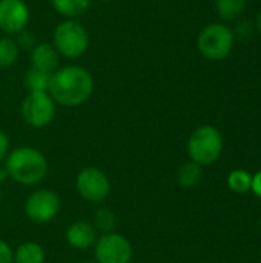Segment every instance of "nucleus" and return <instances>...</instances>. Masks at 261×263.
<instances>
[{
    "label": "nucleus",
    "mask_w": 261,
    "mask_h": 263,
    "mask_svg": "<svg viewBox=\"0 0 261 263\" xmlns=\"http://www.w3.org/2000/svg\"><path fill=\"white\" fill-rule=\"evenodd\" d=\"M94 79L83 66L68 65L51 74L48 94L62 106H78L91 97Z\"/></svg>",
    "instance_id": "f257e3e1"
},
{
    "label": "nucleus",
    "mask_w": 261,
    "mask_h": 263,
    "mask_svg": "<svg viewBox=\"0 0 261 263\" xmlns=\"http://www.w3.org/2000/svg\"><path fill=\"white\" fill-rule=\"evenodd\" d=\"M5 170L8 177L20 185H37L48 173L46 157L32 146H18L8 153Z\"/></svg>",
    "instance_id": "f03ea898"
},
{
    "label": "nucleus",
    "mask_w": 261,
    "mask_h": 263,
    "mask_svg": "<svg viewBox=\"0 0 261 263\" xmlns=\"http://www.w3.org/2000/svg\"><path fill=\"white\" fill-rule=\"evenodd\" d=\"M188 156L200 166H208L217 162L223 153V136L212 125L198 126L188 140Z\"/></svg>",
    "instance_id": "7ed1b4c3"
},
{
    "label": "nucleus",
    "mask_w": 261,
    "mask_h": 263,
    "mask_svg": "<svg viewBox=\"0 0 261 263\" xmlns=\"http://www.w3.org/2000/svg\"><path fill=\"white\" fill-rule=\"evenodd\" d=\"M234 45L235 31L225 23H209L197 37V48L200 54L212 62L226 59L232 52Z\"/></svg>",
    "instance_id": "20e7f679"
},
{
    "label": "nucleus",
    "mask_w": 261,
    "mask_h": 263,
    "mask_svg": "<svg viewBox=\"0 0 261 263\" xmlns=\"http://www.w3.org/2000/svg\"><path fill=\"white\" fill-rule=\"evenodd\" d=\"M52 45L60 55L66 59H77L86 52L89 46V34L82 23L68 18L58 23L54 29Z\"/></svg>",
    "instance_id": "39448f33"
},
{
    "label": "nucleus",
    "mask_w": 261,
    "mask_h": 263,
    "mask_svg": "<svg viewBox=\"0 0 261 263\" xmlns=\"http://www.w3.org/2000/svg\"><path fill=\"white\" fill-rule=\"evenodd\" d=\"M22 117L32 128L48 126L55 116V102L48 92H29L22 102Z\"/></svg>",
    "instance_id": "423d86ee"
},
{
    "label": "nucleus",
    "mask_w": 261,
    "mask_h": 263,
    "mask_svg": "<svg viewBox=\"0 0 261 263\" xmlns=\"http://www.w3.org/2000/svg\"><path fill=\"white\" fill-rule=\"evenodd\" d=\"M75 188L82 199L89 203H100L111 194L109 179L98 168H85L75 179Z\"/></svg>",
    "instance_id": "0eeeda50"
},
{
    "label": "nucleus",
    "mask_w": 261,
    "mask_h": 263,
    "mask_svg": "<svg viewBox=\"0 0 261 263\" xmlns=\"http://www.w3.org/2000/svg\"><path fill=\"white\" fill-rule=\"evenodd\" d=\"M94 256L97 263H129L132 259V247L125 236L108 233L97 239Z\"/></svg>",
    "instance_id": "6e6552de"
},
{
    "label": "nucleus",
    "mask_w": 261,
    "mask_h": 263,
    "mask_svg": "<svg viewBox=\"0 0 261 263\" xmlns=\"http://www.w3.org/2000/svg\"><path fill=\"white\" fill-rule=\"evenodd\" d=\"M60 211V197L51 190H38L29 194L25 202L26 216L35 223H48Z\"/></svg>",
    "instance_id": "1a4fd4ad"
},
{
    "label": "nucleus",
    "mask_w": 261,
    "mask_h": 263,
    "mask_svg": "<svg viewBox=\"0 0 261 263\" xmlns=\"http://www.w3.org/2000/svg\"><path fill=\"white\" fill-rule=\"evenodd\" d=\"M29 20V8L23 0H0V31L22 32Z\"/></svg>",
    "instance_id": "9d476101"
},
{
    "label": "nucleus",
    "mask_w": 261,
    "mask_h": 263,
    "mask_svg": "<svg viewBox=\"0 0 261 263\" xmlns=\"http://www.w3.org/2000/svg\"><path fill=\"white\" fill-rule=\"evenodd\" d=\"M97 230L86 220H78L69 225L66 231L68 243L75 250H88L97 242Z\"/></svg>",
    "instance_id": "9b49d317"
},
{
    "label": "nucleus",
    "mask_w": 261,
    "mask_h": 263,
    "mask_svg": "<svg viewBox=\"0 0 261 263\" xmlns=\"http://www.w3.org/2000/svg\"><path fill=\"white\" fill-rule=\"evenodd\" d=\"M58 57L60 54L51 43H37L31 51V63L32 68L45 71L48 74H52L58 66Z\"/></svg>",
    "instance_id": "f8f14e48"
},
{
    "label": "nucleus",
    "mask_w": 261,
    "mask_h": 263,
    "mask_svg": "<svg viewBox=\"0 0 261 263\" xmlns=\"http://www.w3.org/2000/svg\"><path fill=\"white\" fill-rule=\"evenodd\" d=\"M51 6L63 17H68L71 20L83 15L89 6L91 0H49Z\"/></svg>",
    "instance_id": "ddd939ff"
},
{
    "label": "nucleus",
    "mask_w": 261,
    "mask_h": 263,
    "mask_svg": "<svg viewBox=\"0 0 261 263\" xmlns=\"http://www.w3.org/2000/svg\"><path fill=\"white\" fill-rule=\"evenodd\" d=\"M203 176V166H200L198 163L189 160L185 162L177 173V182L182 188H194L195 185H198V182L202 180Z\"/></svg>",
    "instance_id": "4468645a"
},
{
    "label": "nucleus",
    "mask_w": 261,
    "mask_h": 263,
    "mask_svg": "<svg viewBox=\"0 0 261 263\" xmlns=\"http://www.w3.org/2000/svg\"><path fill=\"white\" fill-rule=\"evenodd\" d=\"M45 250L35 242L22 243L14 253V263H43Z\"/></svg>",
    "instance_id": "2eb2a0df"
},
{
    "label": "nucleus",
    "mask_w": 261,
    "mask_h": 263,
    "mask_svg": "<svg viewBox=\"0 0 261 263\" xmlns=\"http://www.w3.org/2000/svg\"><path fill=\"white\" fill-rule=\"evenodd\" d=\"M246 0H215V11L225 22H232L242 17L246 11Z\"/></svg>",
    "instance_id": "dca6fc26"
},
{
    "label": "nucleus",
    "mask_w": 261,
    "mask_h": 263,
    "mask_svg": "<svg viewBox=\"0 0 261 263\" xmlns=\"http://www.w3.org/2000/svg\"><path fill=\"white\" fill-rule=\"evenodd\" d=\"M49 80H51V74L31 66L25 76V88L29 92H48Z\"/></svg>",
    "instance_id": "f3484780"
},
{
    "label": "nucleus",
    "mask_w": 261,
    "mask_h": 263,
    "mask_svg": "<svg viewBox=\"0 0 261 263\" xmlns=\"http://www.w3.org/2000/svg\"><path fill=\"white\" fill-rule=\"evenodd\" d=\"M252 183V174L246 170H234L228 176V186L235 194H246L251 191Z\"/></svg>",
    "instance_id": "a211bd4d"
},
{
    "label": "nucleus",
    "mask_w": 261,
    "mask_h": 263,
    "mask_svg": "<svg viewBox=\"0 0 261 263\" xmlns=\"http://www.w3.org/2000/svg\"><path fill=\"white\" fill-rule=\"evenodd\" d=\"M17 57H18L17 42L11 37H0V68L12 66Z\"/></svg>",
    "instance_id": "6ab92c4d"
},
{
    "label": "nucleus",
    "mask_w": 261,
    "mask_h": 263,
    "mask_svg": "<svg viewBox=\"0 0 261 263\" xmlns=\"http://www.w3.org/2000/svg\"><path fill=\"white\" fill-rule=\"evenodd\" d=\"M114 225H115V217L112 211L108 208H100L95 214V222H94L95 230L102 231L103 234H108V233H112Z\"/></svg>",
    "instance_id": "aec40b11"
},
{
    "label": "nucleus",
    "mask_w": 261,
    "mask_h": 263,
    "mask_svg": "<svg viewBox=\"0 0 261 263\" xmlns=\"http://www.w3.org/2000/svg\"><path fill=\"white\" fill-rule=\"evenodd\" d=\"M15 42H17L18 49L23 48V49H31V51H32V48L37 45V43H35L34 34L29 32V31H26V29H23L22 32H18V39H17Z\"/></svg>",
    "instance_id": "412c9836"
},
{
    "label": "nucleus",
    "mask_w": 261,
    "mask_h": 263,
    "mask_svg": "<svg viewBox=\"0 0 261 263\" xmlns=\"http://www.w3.org/2000/svg\"><path fill=\"white\" fill-rule=\"evenodd\" d=\"M0 263H14V253L11 247L0 239Z\"/></svg>",
    "instance_id": "4be33fe9"
},
{
    "label": "nucleus",
    "mask_w": 261,
    "mask_h": 263,
    "mask_svg": "<svg viewBox=\"0 0 261 263\" xmlns=\"http://www.w3.org/2000/svg\"><path fill=\"white\" fill-rule=\"evenodd\" d=\"M8 153H9V139H8V136L0 129V162H2L3 159H6Z\"/></svg>",
    "instance_id": "5701e85b"
},
{
    "label": "nucleus",
    "mask_w": 261,
    "mask_h": 263,
    "mask_svg": "<svg viewBox=\"0 0 261 263\" xmlns=\"http://www.w3.org/2000/svg\"><path fill=\"white\" fill-rule=\"evenodd\" d=\"M251 191L261 199V170L257 171L254 176H252V183H251Z\"/></svg>",
    "instance_id": "b1692460"
},
{
    "label": "nucleus",
    "mask_w": 261,
    "mask_h": 263,
    "mask_svg": "<svg viewBox=\"0 0 261 263\" xmlns=\"http://www.w3.org/2000/svg\"><path fill=\"white\" fill-rule=\"evenodd\" d=\"M252 31H254V28H252L251 22H242V25H238V35L242 39H249Z\"/></svg>",
    "instance_id": "393cba45"
},
{
    "label": "nucleus",
    "mask_w": 261,
    "mask_h": 263,
    "mask_svg": "<svg viewBox=\"0 0 261 263\" xmlns=\"http://www.w3.org/2000/svg\"><path fill=\"white\" fill-rule=\"evenodd\" d=\"M255 29L261 35V11L257 14V18H255Z\"/></svg>",
    "instance_id": "a878e982"
},
{
    "label": "nucleus",
    "mask_w": 261,
    "mask_h": 263,
    "mask_svg": "<svg viewBox=\"0 0 261 263\" xmlns=\"http://www.w3.org/2000/svg\"><path fill=\"white\" fill-rule=\"evenodd\" d=\"M8 179V173H6V170L3 168V170H0V182H5Z\"/></svg>",
    "instance_id": "bb28decb"
},
{
    "label": "nucleus",
    "mask_w": 261,
    "mask_h": 263,
    "mask_svg": "<svg viewBox=\"0 0 261 263\" xmlns=\"http://www.w3.org/2000/svg\"><path fill=\"white\" fill-rule=\"evenodd\" d=\"M80 263H97V262H91V260H86V262H80Z\"/></svg>",
    "instance_id": "cd10ccee"
},
{
    "label": "nucleus",
    "mask_w": 261,
    "mask_h": 263,
    "mask_svg": "<svg viewBox=\"0 0 261 263\" xmlns=\"http://www.w3.org/2000/svg\"><path fill=\"white\" fill-rule=\"evenodd\" d=\"M102 2H112V0H102Z\"/></svg>",
    "instance_id": "c85d7f7f"
},
{
    "label": "nucleus",
    "mask_w": 261,
    "mask_h": 263,
    "mask_svg": "<svg viewBox=\"0 0 261 263\" xmlns=\"http://www.w3.org/2000/svg\"><path fill=\"white\" fill-rule=\"evenodd\" d=\"M0 199H2V193H0Z\"/></svg>",
    "instance_id": "c756f323"
},
{
    "label": "nucleus",
    "mask_w": 261,
    "mask_h": 263,
    "mask_svg": "<svg viewBox=\"0 0 261 263\" xmlns=\"http://www.w3.org/2000/svg\"><path fill=\"white\" fill-rule=\"evenodd\" d=\"M260 262H261V257H260Z\"/></svg>",
    "instance_id": "7c9ffc66"
}]
</instances>
